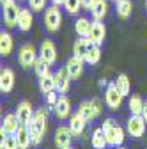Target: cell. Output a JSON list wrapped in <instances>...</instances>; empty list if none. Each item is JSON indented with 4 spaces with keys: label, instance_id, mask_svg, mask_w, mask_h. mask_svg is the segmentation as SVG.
I'll use <instances>...</instances> for the list:
<instances>
[{
    "label": "cell",
    "instance_id": "cell-18",
    "mask_svg": "<svg viewBox=\"0 0 147 149\" xmlns=\"http://www.w3.org/2000/svg\"><path fill=\"white\" fill-rule=\"evenodd\" d=\"M53 110H55V116H57L60 121L62 119H67V117H71V101L66 96H60L59 101L55 103Z\"/></svg>",
    "mask_w": 147,
    "mask_h": 149
},
{
    "label": "cell",
    "instance_id": "cell-31",
    "mask_svg": "<svg viewBox=\"0 0 147 149\" xmlns=\"http://www.w3.org/2000/svg\"><path fill=\"white\" fill-rule=\"evenodd\" d=\"M115 84H117L119 91L122 92L124 96H128V94H130V92H131V80L128 78V74L121 73L119 77H117V80H115Z\"/></svg>",
    "mask_w": 147,
    "mask_h": 149
},
{
    "label": "cell",
    "instance_id": "cell-27",
    "mask_svg": "<svg viewBox=\"0 0 147 149\" xmlns=\"http://www.w3.org/2000/svg\"><path fill=\"white\" fill-rule=\"evenodd\" d=\"M144 100L140 96H131L130 101H128V108H130L131 116H142V110H144Z\"/></svg>",
    "mask_w": 147,
    "mask_h": 149
},
{
    "label": "cell",
    "instance_id": "cell-44",
    "mask_svg": "<svg viewBox=\"0 0 147 149\" xmlns=\"http://www.w3.org/2000/svg\"><path fill=\"white\" fill-rule=\"evenodd\" d=\"M67 149H73V147H67Z\"/></svg>",
    "mask_w": 147,
    "mask_h": 149
},
{
    "label": "cell",
    "instance_id": "cell-14",
    "mask_svg": "<svg viewBox=\"0 0 147 149\" xmlns=\"http://www.w3.org/2000/svg\"><path fill=\"white\" fill-rule=\"evenodd\" d=\"M39 57L46 59L50 64H55V61H57V48H55L53 41L50 39H44L39 46Z\"/></svg>",
    "mask_w": 147,
    "mask_h": 149
},
{
    "label": "cell",
    "instance_id": "cell-9",
    "mask_svg": "<svg viewBox=\"0 0 147 149\" xmlns=\"http://www.w3.org/2000/svg\"><path fill=\"white\" fill-rule=\"evenodd\" d=\"M145 126H147V123L142 116H131L126 123V132L135 139H140L145 133Z\"/></svg>",
    "mask_w": 147,
    "mask_h": 149
},
{
    "label": "cell",
    "instance_id": "cell-11",
    "mask_svg": "<svg viewBox=\"0 0 147 149\" xmlns=\"http://www.w3.org/2000/svg\"><path fill=\"white\" fill-rule=\"evenodd\" d=\"M14 114H16L18 121H20V124L28 126V124L32 123V119H34V114H35V112L32 110V105H30L28 101H21V103H18Z\"/></svg>",
    "mask_w": 147,
    "mask_h": 149
},
{
    "label": "cell",
    "instance_id": "cell-40",
    "mask_svg": "<svg viewBox=\"0 0 147 149\" xmlns=\"http://www.w3.org/2000/svg\"><path fill=\"white\" fill-rule=\"evenodd\" d=\"M99 85H101V87H105V85H106V80H105V78H101V80H99Z\"/></svg>",
    "mask_w": 147,
    "mask_h": 149
},
{
    "label": "cell",
    "instance_id": "cell-36",
    "mask_svg": "<svg viewBox=\"0 0 147 149\" xmlns=\"http://www.w3.org/2000/svg\"><path fill=\"white\" fill-rule=\"evenodd\" d=\"M92 4H94V0H82V6H83V9H87V11H90Z\"/></svg>",
    "mask_w": 147,
    "mask_h": 149
},
{
    "label": "cell",
    "instance_id": "cell-41",
    "mask_svg": "<svg viewBox=\"0 0 147 149\" xmlns=\"http://www.w3.org/2000/svg\"><path fill=\"white\" fill-rule=\"evenodd\" d=\"M115 149H126V147H122V146H119V147H115Z\"/></svg>",
    "mask_w": 147,
    "mask_h": 149
},
{
    "label": "cell",
    "instance_id": "cell-19",
    "mask_svg": "<svg viewBox=\"0 0 147 149\" xmlns=\"http://www.w3.org/2000/svg\"><path fill=\"white\" fill-rule=\"evenodd\" d=\"M87 123H89V121H87L83 116H80L78 112H76L75 116H71V117H69V128H71L73 135H75V137H80V135L85 132Z\"/></svg>",
    "mask_w": 147,
    "mask_h": 149
},
{
    "label": "cell",
    "instance_id": "cell-29",
    "mask_svg": "<svg viewBox=\"0 0 147 149\" xmlns=\"http://www.w3.org/2000/svg\"><path fill=\"white\" fill-rule=\"evenodd\" d=\"M99 61H101V48H99V45H92L90 50L87 52V55H85V62L90 64V66H94Z\"/></svg>",
    "mask_w": 147,
    "mask_h": 149
},
{
    "label": "cell",
    "instance_id": "cell-16",
    "mask_svg": "<svg viewBox=\"0 0 147 149\" xmlns=\"http://www.w3.org/2000/svg\"><path fill=\"white\" fill-rule=\"evenodd\" d=\"M90 46H92V41H90L89 37H78L75 41V45H73V55L85 61V55L90 50Z\"/></svg>",
    "mask_w": 147,
    "mask_h": 149
},
{
    "label": "cell",
    "instance_id": "cell-5",
    "mask_svg": "<svg viewBox=\"0 0 147 149\" xmlns=\"http://www.w3.org/2000/svg\"><path fill=\"white\" fill-rule=\"evenodd\" d=\"M37 53H39V52L34 48V45L25 43V45L20 46V50H18V62H20V66L25 68V69L34 68L35 61H37V57H39Z\"/></svg>",
    "mask_w": 147,
    "mask_h": 149
},
{
    "label": "cell",
    "instance_id": "cell-20",
    "mask_svg": "<svg viewBox=\"0 0 147 149\" xmlns=\"http://www.w3.org/2000/svg\"><path fill=\"white\" fill-rule=\"evenodd\" d=\"M14 135H16L18 147H20V149H28V147H30V144H32V137H30V130H28V126L21 124L20 128H18V132H16Z\"/></svg>",
    "mask_w": 147,
    "mask_h": 149
},
{
    "label": "cell",
    "instance_id": "cell-33",
    "mask_svg": "<svg viewBox=\"0 0 147 149\" xmlns=\"http://www.w3.org/2000/svg\"><path fill=\"white\" fill-rule=\"evenodd\" d=\"M0 149H20V147H18L16 135H6V137H2V142H0Z\"/></svg>",
    "mask_w": 147,
    "mask_h": 149
},
{
    "label": "cell",
    "instance_id": "cell-28",
    "mask_svg": "<svg viewBox=\"0 0 147 149\" xmlns=\"http://www.w3.org/2000/svg\"><path fill=\"white\" fill-rule=\"evenodd\" d=\"M50 66L51 64L46 59L37 57V61H35V64H34V71H35V74H37L39 78H43V77H46V74H50Z\"/></svg>",
    "mask_w": 147,
    "mask_h": 149
},
{
    "label": "cell",
    "instance_id": "cell-21",
    "mask_svg": "<svg viewBox=\"0 0 147 149\" xmlns=\"http://www.w3.org/2000/svg\"><path fill=\"white\" fill-rule=\"evenodd\" d=\"M32 9H23L21 7V13H20V18H18V29L21 32H28L32 29V23H34V18H32Z\"/></svg>",
    "mask_w": 147,
    "mask_h": 149
},
{
    "label": "cell",
    "instance_id": "cell-23",
    "mask_svg": "<svg viewBox=\"0 0 147 149\" xmlns=\"http://www.w3.org/2000/svg\"><path fill=\"white\" fill-rule=\"evenodd\" d=\"M90 144H92L94 149H105V147L108 146L103 126H101V128H96L94 132H92V137H90Z\"/></svg>",
    "mask_w": 147,
    "mask_h": 149
},
{
    "label": "cell",
    "instance_id": "cell-26",
    "mask_svg": "<svg viewBox=\"0 0 147 149\" xmlns=\"http://www.w3.org/2000/svg\"><path fill=\"white\" fill-rule=\"evenodd\" d=\"M117 16L121 18V20H128V18L131 16V11H133V4L131 0H121V2H117Z\"/></svg>",
    "mask_w": 147,
    "mask_h": 149
},
{
    "label": "cell",
    "instance_id": "cell-3",
    "mask_svg": "<svg viewBox=\"0 0 147 149\" xmlns=\"http://www.w3.org/2000/svg\"><path fill=\"white\" fill-rule=\"evenodd\" d=\"M78 114L83 116L87 121H94L98 119L101 114H103V101L98 100V98H92V100H85L78 105Z\"/></svg>",
    "mask_w": 147,
    "mask_h": 149
},
{
    "label": "cell",
    "instance_id": "cell-32",
    "mask_svg": "<svg viewBox=\"0 0 147 149\" xmlns=\"http://www.w3.org/2000/svg\"><path fill=\"white\" fill-rule=\"evenodd\" d=\"M64 9H66V13L67 14H78L82 9H83V6H82V0H66L64 2Z\"/></svg>",
    "mask_w": 147,
    "mask_h": 149
},
{
    "label": "cell",
    "instance_id": "cell-35",
    "mask_svg": "<svg viewBox=\"0 0 147 149\" xmlns=\"http://www.w3.org/2000/svg\"><path fill=\"white\" fill-rule=\"evenodd\" d=\"M44 96H46V105H48V107H51V108L55 107V103H57V101H59V98H60L57 91H51V92H48V94H44Z\"/></svg>",
    "mask_w": 147,
    "mask_h": 149
},
{
    "label": "cell",
    "instance_id": "cell-1",
    "mask_svg": "<svg viewBox=\"0 0 147 149\" xmlns=\"http://www.w3.org/2000/svg\"><path fill=\"white\" fill-rule=\"evenodd\" d=\"M30 137H32V146H39L43 142V137L48 130V108H37L34 114L32 123L28 124Z\"/></svg>",
    "mask_w": 147,
    "mask_h": 149
},
{
    "label": "cell",
    "instance_id": "cell-2",
    "mask_svg": "<svg viewBox=\"0 0 147 149\" xmlns=\"http://www.w3.org/2000/svg\"><path fill=\"white\" fill-rule=\"evenodd\" d=\"M103 130H105V135H106V142L110 147H119L124 144V130L112 119V117H108L105 119L103 123Z\"/></svg>",
    "mask_w": 147,
    "mask_h": 149
},
{
    "label": "cell",
    "instance_id": "cell-25",
    "mask_svg": "<svg viewBox=\"0 0 147 149\" xmlns=\"http://www.w3.org/2000/svg\"><path fill=\"white\" fill-rule=\"evenodd\" d=\"M90 27H92V22H89V18H83V16L76 18V22H75V32L80 37H89Z\"/></svg>",
    "mask_w": 147,
    "mask_h": 149
},
{
    "label": "cell",
    "instance_id": "cell-24",
    "mask_svg": "<svg viewBox=\"0 0 147 149\" xmlns=\"http://www.w3.org/2000/svg\"><path fill=\"white\" fill-rule=\"evenodd\" d=\"M20 126H21V124H20V121H18L16 114H7V116L4 117V121H2V128L7 132V135H14Z\"/></svg>",
    "mask_w": 147,
    "mask_h": 149
},
{
    "label": "cell",
    "instance_id": "cell-13",
    "mask_svg": "<svg viewBox=\"0 0 147 149\" xmlns=\"http://www.w3.org/2000/svg\"><path fill=\"white\" fill-rule=\"evenodd\" d=\"M83 64H87L83 59H78V57H73L66 62V69H67V73H69V77H71V80H78L80 77H82V73H83Z\"/></svg>",
    "mask_w": 147,
    "mask_h": 149
},
{
    "label": "cell",
    "instance_id": "cell-12",
    "mask_svg": "<svg viewBox=\"0 0 147 149\" xmlns=\"http://www.w3.org/2000/svg\"><path fill=\"white\" fill-rule=\"evenodd\" d=\"M105 37H106V27L103 22H96L92 20V27H90L89 32V39L92 41V45H103L105 43Z\"/></svg>",
    "mask_w": 147,
    "mask_h": 149
},
{
    "label": "cell",
    "instance_id": "cell-10",
    "mask_svg": "<svg viewBox=\"0 0 147 149\" xmlns=\"http://www.w3.org/2000/svg\"><path fill=\"white\" fill-rule=\"evenodd\" d=\"M53 78H55V91L59 92V94H66L69 91V85H71V77L67 69H59L53 73Z\"/></svg>",
    "mask_w": 147,
    "mask_h": 149
},
{
    "label": "cell",
    "instance_id": "cell-7",
    "mask_svg": "<svg viewBox=\"0 0 147 149\" xmlns=\"http://www.w3.org/2000/svg\"><path fill=\"white\" fill-rule=\"evenodd\" d=\"M73 132L69 126H59L55 130V137H53V142H55V147L57 149H67L71 147V142H73Z\"/></svg>",
    "mask_w": 147,
    "mask_h": 149
},
{
    "label": "cell",
    "instance_id": "cell-15",
    "mask_svg": "<svg viewBox=\"0 0 147 149\" xmlns=\"http://www.w3.org/2000/svg\"><path fill=\"white\" fill-rule=\"evenodd\" d=\"M12 89H14V71L6 68V69L0 71V91L4 94H7Z\"/></svg>",
    "mask_w": 147,
    "mask_h": 149
},
{
    "label": "cell",
    "instance_id": "cell-42",
    "mask_svg": "<svg viewBox=\"0 0 147 149\" xmlns=\"http://www.w3.org/2000/svg\"><path fill=\"white\" fill-rule=\"evenodd\" d=\"M114 2H115V4H117V2H121V0H114Z\"/></svg>",
    "mask_w": 147,
    "mask_h": 149
},
{
    "label": "cell",
    "instance_id": "cell-37",
    "mask_svg": "<svg viewBox=\"0 0 147 149\" xmlns=\"http://www.w3.org/2000/svg\"><path fill=\"white\" fill-rule=\"evenodd\" d=\"M142 117L145 119V123H147V101L144 103V110H142Z\"/></svg>",
    "mask_w": 147,
    "mask_h": 149
},
{
    "label": "cell",
    "instance_id": "cell-17",
    "mask_svg": "<svg viewBox=\"0 0 147 149\" xmlns=\"http://www.w3.org/2000/svg\"><path fill=\"white\" fill-rule=\"evenodd\" d=\"M90 14H92V20L103 22L108 14V0H94L92 7H90Z\"/></svg>",
    "mask_w": 147,
    "mask_h": 149
},
{
    "label": "cell",
    "instance_id": "cell-34",
    "mask_svg": "<svg viewBox=\"0 0 147 149\" xmlns=\"http://www.w3.org/2000/svg\"><path fill=\"white\" fill-rule=\"evenodd\" d=\"M28 2V9H32L34 13H41L46 7V0H27Z\"/></svg>",
    "mask_w": 147,
    "mask_h": 149
},
{
    "label": "cell",
    "instance_id": "cell-22",
    "mask_svg": "<svg viewBox=\"0 0 147 149\" xmlns=\"http://www.w3.org/2000/svg\"><path fill=\"white\" fill-rule=\"evenodd\" d=\"M14 48V41H12V36L9 32H0V53L4 55V57H7V55H11Z\"/></svg>",
    "mask_w": 147,
    "mask_h": 149
},
{
    "label": "cell",
    "instance_id": "cell-8",
    "mask_svg": "<svg viewBox=\"0 0 147 149\" xmlns=\"http://www.w3.org/2000/svg\"><path fill=\"white\" fill-rule=\"evenodd\" d=\"M20 13H21V7L18 6L16 2H11L7 6L2 7V14H4V23L7 29H12V27H18V18H20Z\"/></svg>",
    "mask_w": 147,
    "mask_h": 149
},
{
    "label": "cell",
    "instance_id": "cell-6",
    "mask_svg": "<svg viewBox=\"0 0 147 149\" xmlns=\"http://www.w3.org/2000/svg\"><path fill=\"white\" fill-rule=\"evenodd\" d=\"M122 100H124V94L119 91L117 84H108L106 85V91H105V105L110 108V110H119L121 105H122Z\"/></svg>",
    "mask_w": 147,
    "mask_h": 149
},
{
    "label": "cell",
    "instance_id": "cell-43",
    "mask_svg": "<svg viewBox=\"0 0 147 149\" xmlns=\"http://www.w3.org/2000/svg\"><path fill=\"white\" fill-rule=\"evenodd\" d=\"M145 9H147V0H145Z\"/></svg>",
    "mask_w": 147,
    "mask_h": 149
},
{
    "label": "cell",
    "instance_id": "cell-39",
    "mask_svg": "<svg viewBox=\"0 0 147 149\" xmlns=\"http://www.w3.org/2000/svg\"><path fill=\"white\" fill-rule=\"evenodd\" d=\"M11 2H14V0H0V4H2V7H4V6H7V4H11Z\"/></svg>",
    "mask_w": 147,
    "mask_h": 149
},
{
    "label": "cell",
    "instance_id": "cell-4",
    "mask_svg": "<svg viewBox=\"0 0 147 149\" xmlns=\"http://www.w3.org/2000/svg\"><path fill=\"white\" fill-rule=\"evenodd\" d=\"M43 22H44V27L48 32H57L62 25V13L59 9V6L51 4L50 7H46L44 14H43Z\"/></svg>",
    "mask_w": 147,
    "mask_h": 149
},
{
    "label": "cell",
    "instance_id": "cell-38",
    "mask_svg": "<svg viewBox=\"0 0 147 149\" xmlns=\"http://www.w3.org/2000/svg\"><path fill=\"white\" fill-rule=\"evenodd\" d=\"M64 2L66 0H51V4H55V6H64Z\"/></svg>",
    "mask_w": 147,
    "mask_h": 149
},
{
    "label": "cell",
    "instance_id": "cell-30",
    "mask_svg": "<svg viewBox=\"0 0 147 149\" xmlns=\"http://www.w3.org/2000/svg\"><path fill=\"white\" fill-rule=\"evenodd\" d=\"M39 91L43 92V94H48V92L55 91V78H53V74H46V77L39 78Z\"/></svg>",
    "mask_w": 147,
    "mask_h": 149
}]
</instances>
